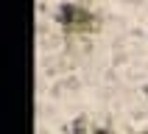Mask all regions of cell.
<instances>
[{"instance_id": "1", "label": "cell", "mask_w": 148, "mask_h": 134, "mask_svg": "<svg viewBox=\"0 0 148 134\" xmlns=\"http://www.w3.org/2000/svg\"><path fill=\"white\" fill-rule=\"evenodd\" d=\"M59 23L64 25L67 31H75V34L95 31V28H98L95 14H90V11H87V8H81V6H73V3H67V6L59 8Z\"/></svg>"}, {"instance_id": "2", "label": "cell", "mask_w": 148, "mask_h": 134, "mask_svg": "<svg viewBox=\"0 0 148 134\" xmlns=\"http://www.w3.org/2000/svg\"><path fill=\"white\" fill-rule=\"evenodd\" d=\"M143 134H148V131H143Z\"/></svg>"}]
</instances>
